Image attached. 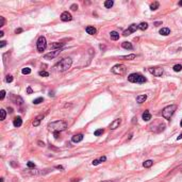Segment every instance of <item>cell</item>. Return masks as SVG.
<instances>
[{"instance_id":"cell-1","label":"cell","mask_w":182,"mask_h":182,"mask_svg":"<svg viewBox=\"0 0 182 182\" xmlns=\"http://www.w3.org/2000/svg\"><path fill=\"white\" fill-rule=\"evenodd\" d=\"M66 128H67V124L64 120H56L48 124V129L52 132H61L66 130Z\"/></svg>"},{"instance_id":"cell-2","label":"cell","mask_w":182,"mask_h":182,"mask_svg":"<svg viewBox=\"0 0 182 182\" xmlns=\"http://www.w3.org/2000/svg\"><path fill=\"white\" fill-rule=\"evenodd\" d=\"M71 65H73V60H71L70 58H65L63 60H61L60 62L56 64V69H58L59 71H61V73H64V71L68 70Z\"/></svg>"},{"instance_id":"cell-3","label":"cell","mask_w":182,"mask_h":182,"mask_svg":"<svg viewBox=\"0 0 182 182\" xmlns=\"http://www.w3.org/2000/svg\"><path fill=\"white\" fill-rule=\"evenodd\" d=\"M176 110H177V105H176V104L167 105V106H165V108L163 109V111H162V116H163L165 119L169 120L170 118H172V116L174 115V113L176 112Z\"/></svg>"},{"instance_id":"cell-4","label":"cell","mask_w":182,"mask_h":182,"mask_svg":"<svg viewBox=\"0 0 182 182\" xmlns=\"http://www.w3.org/2000/svg\"><path fill=\"white\" fill-rule=\"evenodd\" d=\"M128 81L132 82V83H145V82L147 81V79L141 74L133 73V74L128 76Z\"/></svg>"},{"instance_id":"cell-5","label":"cell","mask_w":182,"mask_h":182,"mask_svg":"<svg viewBox=\"0 0 182 182\" xmlns=\"http://www.w3.org/2000/svg\"><path fill=\"white\" fill-rule=\"evenodd\" d=\"M111 71L115 75H119V76H123V75L126 74L127 71V67L124 65V64H116L112 67Z\"/></svg>"},{"instance_id":"cell-6","label":"cell","mask_w":182,"mask_h":182,"mask_svg":"<svg viewBox=\"0 0 182 182\" xmlns=\"http://www.w3.org/2000/svg\"><path fill=\"white\" fill-rule=\"evenodd\" d=\"M36 46H37V51L38 52L45 51V49L47 48V41H46V37L45 36L38 37V40L36 42Z\"/></svg>"},{"instance_id":"cell-7","label":"cell","mask_w":182,"mask_h":182,"mask_svg":"<svg viewBox=\"0 0 182 182\" xmlns=\"http://www.w3.org/2000/svg\"><path fill=\"white\" fill-rule=\"evenodd\" d=\"M49 172H50V169H46L45 172H44V170H41V169H34L33 168L32 170H28V172L24 173V174L30 175V176H38V175H45V174H47Z\"/></svg>"},{"instance_id":"cell-8","label":"cell","mask_w":182,"mask_h":182,"mask_svg":"<svg viewBox=\"0 0 182 182\" xmlns=\"http://www.w3.org/2000/svg\"><path fill=\"white\" fill-rule=\"evenodd\" d=\"M148 70L151 75H153V76H156V77H161L164 73L163 68H161V67H150Z\"/></svg>"},{"instance_id":"cell-9","label":"cell","mask_w":182,"mask_h":182,"mask_svg":"<svg viewBox=\"0 0 182 182\" xmlns=\"http://www.w3.org/2000/svg\"><path fill=\"white\" fill-rule=\"evenodd\" d=\"M61 51H62V49H58V50L50 51V52L46 53V54L44 55V59H45V60H52V59L56 58V56H58L60 53H61Z\"/></svg>"},{"instance_id":"cell-10","label":"cell","mask_w":182,"mask_h":182,"mask_svg":"<svg viewBox=\"0 0 182 182\" xmlns=\"http://www.w3.org/2000/svg\"><path fill=\"white\" fill-rule=\"evenodd\" d=\"M137 29H138V25L132 24V25H130L129 28H128L127 30H125V31H124L123 35H124V36H128V35H130L131 33H133V32H135Z\"/></svg>"},{"instance_id":"cell-11","label":"cell","mask_w":182,"mask_h":182,"mask_svg":"<svg viewBox=\"0 0 182 182\" xmlns=\"http://www.w3.org/2000/svg\"><path fill=\"white\" fill-rule=\"evenodd\" d=\"M73 19V16L69 12H63L61 14V20L62 21H70Z\"/></svg>"},{"instance_id":"cell-12","label":"cell","mask_w":182,"mask_h":182,"mask_svg":"<svg viewBox=\"0 0 182 182\" xmlns=\"http://www.w3.org/2000/svg\"><path fill=\"white\" fill-rule=\"evenodd\" d=\"M120 124H121V119H120V118H116V119H114L111 124H110V127H109V128H110L111 130H115L116 128L119 127Z\"/></svg>"},{"instance_id":"cell-13","label":"cell","mask_w":182,"mask_h":182,"mask_svg":"<svg viewBox=\"0 0 182 182\" xmlns=\"http://www.w3.org/2000/svg\"><path fill=\"white\" fill-rule=\"evenodd\" d=\"M82 140H83V134H75L73 137H71V141H73L74 143H79L81 142Z\"/></svg>"},{"instance_id":"cell-14","label":"cell","mask_w":182,"mask_h":182,"mask_svg":"<svg viewBox=\"0 0 182 182\" xmlns=\"http://www.w3.org/2000/svg\"><path fill=\"white\" fill-rule=\"evenodd\" d=\"M85 31H86V33L90 34V35H95L96 33H97V30H96V28H95V27H92V26L86 27Z\"/></svg>"},{"instance_id":"cell-15","label":"cell","mask_w":182,"mask_h":182,"mask_svg":"<svg viewBox=\"0 0 182 182\" xmlns=\"http://www.w3.org/2000/svg\"><path fill=\"white\" fill-rule=\"evenodd\" d=\"M13 125H14V127H16V128H18V127H20L21 125H23V119H21V117H19V116H17L15 119L13 120Z\"/></svg>"},{"instance_id":"cell-16","label":"cell","mask_w":182,"mask_h":182,"mask_svg":"<svg viewBox=\"0 0 182 182\" xmlns=\"http://www.w3.org/2000/svg\"><path fill=\"white\" fill-rule=\"evenodd\" d=\"M142 118L144 119V121H149L151 119V114L149 113V111H145L142 115Z\"/></svg>"},{"instance_id":"cell-17","label":"cell","mask_w":182,"mask_h":182,"mask_svg":"<svg viewBox=\"0 0 182 182\" xmlns=\"http://www.w3.org/2000/svg\"><path fill=\"white\" fill-rule=\"evenodd\" d=\"M121 47L124 49H128V50H132V49H133V46H132L130 42H124L123 44H121Z\"/></svg>"},{"instance_id":"cell-18","label":"cell","mask_w":182,"mask_h":182,"mask_svg":"<svg viewBox=\"0 0 182 182\" xmlns=\"http://www.w3.org/2000/svg\"><path fill=\"white\" fill-rule=\"evenodd\" d=\"M110 37H111V40H113V41H117V40H119V33L116 31H112L111 33H110Z\"/></svg>"},{"instance_id":"cell-19","label":"cell","mask_w":182,"mask_h":182,"mask_svg":"<svg viewBox=\"0 0 182 182\" xmlns=\"http://www.w3.org/2000/svg\"><path fill=\"white\" fill-rule=\"evenodd\" d=\"M146 99H147V95H138L136 97V102L143 103V102L146 101Z\"/></svg>"},{"instance_id":"cell-20","label":"cell","mask_w":182,"mask_h":182,"mask_svg":"<svg viewBox=\"0 0 182 182\" xmlns=\"http://www.w3.org/2000/svg\"><path fill=\"white\" fill-rule=\"evenodd\" d=\"M42 118H44V115H40V116H37L36 118L34 119V121L32 123V125H33L34 127H37V126H40V123H41V119Z\"/></svg>"},{"instance_id":"cell-21","label":"cell","mask_w":182,"mask_h":182,"mask_svg":"<svg viewBox=\"0 0 182 182\" xmlns=\"http://www.w3.org/2000/svg\"><path fill=\"white\" fill-rule=\"evenodd\" d=\"M64 46V43H53L51 44V48L54 49V50H58V49H61V47Z\"/></svg>"},{"instance_id":"cell-22","label":"cell","mask_w":182,"mask_h":182,"mask_svg":"<svg viewBox=\"0 0 182 182\" xmlns=\"http://www.w3.org/2000/svg\"><path fill=\"white\" fill-rule=\"evenodd\" d=\"M160 34L164 35V36H167V35L170 34V30L168 29V28H162V29L160 30Z\"/></svg>"},{"instance_id":"cell-23","label":"cell","mask_w":182,"mask_h":182,"mask_svg":"<svg viewBox=\"0 0 182 182\" xmlns=\"http://www.w3.org/2000/svg\"><path fill=\"white\" fill-rule=\"evenodd\" d=\"M153 165V161L152 160H147V161H145L143 163V166L145 167V168H149V167H151Z\"/></svg>"},{"instance_id":"cell-24","label":"cell","mask_w":182,"mask_h":182,"mask_svg":"<svg viewBox=\"0 0 182 182\" xmlns=\"http://www.w3.org/2000/svg\"><path fill=\"white\" fill-rule=\"evenodd\" d=\"M159 6H160V3L158 1H155V2H152L150 4V10L151 11H156V10L159 9Z\"/></svg>"},{"instance_id":"cell-25","label":"cell","mask_w":182,"mask_h":182,"mask_svg":"<svg viewBox=\"0 0 182 182\" xmlns=\"http://www.w3.org/2000/svg\"><path fill=\"white\" fill-rule=\"evenodd\" d=\"M138 29L142 30V31H145L148 29V24L147 23H141L138 25Z\"/></svg>"},{"instance_id":"cell-26","label":"cell","mask_w":182,"mask_h":182,"mask_svg":"<svg viewBox=\"0 0 182 182\" xmlns=\"http://www.w3.org/2000/svg\"><path fill=\"white\" fill-rule=\"evenodd\" d=\"M113 4H114L113 0H106V1H104V6L106 9H111L113 6Z\"/></svg>"},{"instance_id":"cell-27","label":"cell","mask_w":182,"mask_h":182,"mask_svg":"<svg viewBox=\"0 0 182 182\" xmlns=\"http://www.w3.org/2000/svg\"><path fill=\"white\" fill-rule=\"evenodd\" d=\"M135 58H136V55H135V54H129V55H123V56H120V59H123V60H128V61L133 60V59H135Z\"/></svg>"},{"instance_id":"cell-28","label":"cell","mask_w":182,"mask_h":182,"mask_svg":"<svg viewBox=\"0 0 182 182\" xmlns=\"http://www.w3.org/2000/svg\"><path fill=\"white\" fill-rule=\"evenodd\" d=\"M103 132H104V130H103V129H98V130H96L94 132V135H95V136H100V135L103 134Z\"/></svg>"},{"instance_id":"cell-29","label":"cell","mask_w":182,"mask_h":182,"mask_svg":"<svg viewBox=\"0 0 182 182\" xmlns=\"http://www.w3.org/2000/svg\"><path fill=\"white\" fill-rule=\"evenodd\" d=\"M0 114H1V118H0V120H4L5 119V116H6V112L4 109H1L0 110Z\"/></svg>"},{"instance_id":"cell-30","label":"cell","mask_w":182,"mask_h":182,"mask_svg":"<svg viewBox=\"0 0 182 182\" xmlns=\"http://www.w3.org/2000/svg\"><path fill=\"white\" fill-rule=\"evenodd\" d=\"M43 101H44V98H43V97H38L36 99H34L33 103H34V104H40V103H42Z\"/></svg>"},{"instance_id":"cell-31","label":"cell","mask_w":182,"mask_h":182,"mask_svg":"<svg viewBox=\"0 0 182 182\" xmlns=\"http://www.w3.org/2000/svg\"><path fill=\"white\" fill-rule=\"evenodd\" d=\"M174 70L176 71V73H178V71H181L182 70V65H180V64H176V65L174 66Z\"/></svg>"},{"instance_id":"cell-32","label":"cell","mask_w":182,"mask_h":182,"mask_svg":"<svg viewBox=\"0 0 182 182\" xmlns=\"http://www.w3.org/2000/svg\"><path fill=\"white\" fill-rule=\"evenodd\" d=\"M21 73H23L24 75H29V74H31V68H29V67L23 68V70H21Z\"/></svg>"},{"instance_id":"cell-33","label":"cell","mask_w":182,"mask_h":182,"mask_svg":"<svg viewBox=\"0 0 182 182\" xmlns=\"http://www.w3.org/2000/svg\"><path fill=\"white\" fill-rule=\"evenodd\" d=\"M38 75H40L41 77H49V74L47 73V71H45V70H41L40 73H38Z\"/></svg>"},{"instance_id":"cell-34","label":"cell","mask_w":182,"mask_h":182,"mask_svg":"<svg viewBox=\"0 0 182 182\" xmlns=\"http://www.w3.org/2000/svg\"><path fill=\"white\" fill-rule=\"evenodd\" d=\"M5 81L8 82V83H11V82L13 81V76H11V75H8L5 78Z\"/></svg>"},{"instance_id":"cell-35","label":"cell","mask_w":182,"mask_h":182,"mask_svg":"<svg viewBox=\"0 0 182 182\" xmlns=\"http://www.w3.org/2000/svg\"><path fill=\"white\" fill-rule=\"evenodd\" d=\"M4 97H5V91L2 90L1 92H0V99H1V100H3V99H4Z\"/></svg>"},{"instance_id":"cell-36","label":"cell","mask_w":182,"mask_h":182,"mask_svg":"<svg viewBox=\"0 0 182 182\" xmlns=\"http://www.w3.org/2000/svg\"><path fill=\"white\" fill-rule=\"evenodd\" d=\"M27 166H28V167H29V168H34V167H35V164H34L33 162H31V161H29V162H28V163H27Z\"/></svg>"},{"instance_id":"cell-37","label":"cell","mask_w":182,"mask_h":182,"mask_svg":"<svg viewBox=\"0 0 182 182\" xmlns=\"http://www.w3.org/2000/svg\"><path fill=\"white\" fill-rule=\"evenodd\" d=\"M0 20H1V23H0V27H3V26H4V24H5V19H4V17L0 16Z\"/></svg>"},{"instance_id":"cell-38","label":"cell","mask_w":182,"mask_h":182,"mask_svg":"<svg viewBox=\"0 0 182 182\" xmlns=\"http://www.w3.org/2000/svg\"><path fill=\"white\" fill-rule=\"evenodd\" d=\"M70 10H71V11H77V10H78V5L76 4V3L71 4V5H70Z\"/></svg>"},{"instance_id":"cell-39","label":"cell","mask_w":182,"mask_h":182,"mask_svg":"<svg viewBox=\"0 0 182 182\" xmlns=\"http://www.w3.org/2000/svg\"><path fill=\"white\" fill-rule=\"evenodd\" d=\"M53 135H54L55 140H59L60 138V132H53Z\"/></svg>"},{"instance_id":"cell-40","label":"cell","mask_w":182,"mask_h":182,"mask_svg":"<svg viewBox=\"0 0 182 182\" xmlns=\"http://www.w3.org/2000/svg\"><path fill=\"white\" fill-rule=\"evenodd\" d=\"M5 45H6V42L5 41H1V42H0V48L5 47Z\"/></svg>"},{"instance_id":"cell-41","label":"cell","mask_w":182,"mask_h":182,"mask_svg":"<svg viewBox=\"0 0 182 182\" xmlns=\"http://www.w3.org/2000/svg\"><path fill=\"white\" fill-rule=\"evenodd\" d=\"M100 163H101V162L99 161V160H94V161L92 162V164H93V165H95V166H96V165H98V164H100Z\"/></svg>"},{"instance_id":"cell-42","label":"cell","mask_w":182,"mask_h":182,"mask_svg":"<svg viewBox=\"0 0 182 182\" xmlns=\"http://www.w3.org/2000/svg\"><path fill=\"white\" fill-rule=\"evenodd\" d=\"M21 32H23V29H21V28H18V29L15 30V33L16 34H19V33H21Z\"/></svg>"},{"instance_id":"cell-43","label":"cell","mask_w":182,"mask_h":182,"mask_svg":"<svg viewBox=\"0 0 182 182\" xmlns=\"http://www.w3.org/2000/svg\"><path fill=\"white\" fill-rule=\"evenodd\" d=\"M105 160H106V156H101V158L99 159V161H100V162L102 163V162H105Z\"/></svg>"},{"instance_id":"cell-44","label":"cell","mask_w":182,"mask_h":182,"mask_svg":"<svg viewBox=\"0 0 182 182\" xmlns=\"http://www.w3.org/2000/svg\"><path fill=\"white\" fill-rule=\"evenodd\" d=\"M32 93H33V91H32V88L29 86L27 88V94H32Z\"/></svg>"},{"instance_id":"cell-45","label":"cell","mask_w":182,"mask_h":182,"mask_svg":"<svg viewBox=\"0 0 182 182\" xmlns=\"http://www.w3.org/2000/svg\"><path fill=\"white\" fill-rule=\"evenodd\" d=\"M10 164H11V165H12L13 167H17V166H18V164H16V163L14 162V161H12V162H11Z\"/></svg>"},{"instance_id":"cell-46","label":"cell","mask_w":182,"mask_h":182,"mask_svg":"<svg viewBox=\"0 0 182 182\" xmlns=\"http://www.w3.org/2000/svg\"><path fill=\"white\" fill-rule=\"evenodd\" d=\"M55 168H56V169H61V170H63V169H64V167H63L62 165H56V166H55Z\"/></svg>"},{"instance_id":"cell-47","label":"cell","mask_w":182,"mask_h":182,"mask_svg":"<svg viewBox=\"0 0 182 182\" xmlns=\"http://www.w3.org/2000/svg\"><path fill=\"white\" fill-rule=\"evenodd\" d=\"M153 25H155L156 27H158V26H160V25H162V21H156Z\"/></svg>"},{"instance_id":"cell-48","label":"cell","mask_w":182,"mask_h":182,"mask_svg":"<svg viewBox=\"0 0 182 182\" xmlns=\"http://www.w3.org/2000/svg\"><path fill=\"white\" fill-rule=\"evenodd\" d=\"M37 144H38V146H43V147L45 146V143H44V142H41V141H38Z\"/></svg>"},{"instance_id":"cell-49","label":"cell","mask_w":182,"mask_h":182,"mask_svg":"<svg viewBox=\"0 0 182 182\" xmlns=\"http://www.w3.org/2000/svg\"><path fill=\"white\" fill-rule=\"evenodd\" d=\"M181 138H182V132H181V133L179 134V136H178V137H177V140H178V141H179V140H181Z\"/></svg>"},{"instance_id":"cell-50","label":"cell","mask_w":182,"mask_h":182,"mask_svg":"<svg viewBox=\"0 0 182 182\" xmlns=\"http://www.w3.org/2000/svg\"><path fill=\"white\" fill-rule=\"evenodd\" d=\"M3 35H4V32H3V31H0V37H3Z\"/></svg>"},{"instance_id":"cell-51","label":"cell","mask_w":182,"mask_h":182,"mask_svg":"<svg viewBox=\"0 0 182 182\" xmlns=\"http://www.w3.org/2000/svg\"><path fill=\"white\" fill-rule=\"evenodd\" d=\"M49 148H50V149H53V150H59L58 148H54V147H52V146H49Z\"/></svg>"},{"instance_id":"cell-52","label":"cell","mask_w":182,"mask_h":182,"mask_svg":"<svg viewBox=\"0 0 182 182\" xmlns=\"http://www.w3.org/2000/svg\"><path fill=\"white\" fill-rule=\"evenodd\" d=\"M9 112L10 113H13V109L12 108H9Z\"/></svg>"},{"instance_id":"cell-53","label":"cell","mask_w":182,"mask_h":182,"mask_svg":"<svg viewBox=\"0 0 182 182\" xmlns=\"http://www.w3.org/2000/svg\"><path fill=\"white\" fill-rule=\"evenodd\" d=\"M100 182H113V181H111V180H104V181H100Z\"/></svg>"},{"instance_id":"cell-54","label":"cell","mask_w":182,"mask_h":182,"mask_svg":"<svg viewBox=\"0 0 182 182\" xmlns=\"http://www.w3.org/2000/svg\"><path fill=\"white\" fill-rule=\"evenodd\" d=\"M178 4H179L180 6H182V1H179V3H178Z\"/></svg>"},{"instance_id":"cell-55","label":"cell","mask_w":182,"mask_h":182,"mask_svg":"<svg viewBox=\"0 0 182 182\" xmlns=\"http://www.w3.org/2000/svg\"><path fill=\"white\" fill-rule=\"evenodd\" d=\"M4 180H3V178H1V180H0V182H3Z\"/></svg>"},{"instance_id":"cell-56","label":"cell","mask_w":182,"mask_h":182,"mask_svg":"<svg viewBox=\"0 0 182 182\" xmlns=\"http://www.w3.org/2000/svg\"><path fill=\"white\" fill-rule=\"evenodd\" d=\"M180 126L182 127V119H181V123H180Z\"/></svg>"}]
</instances>
